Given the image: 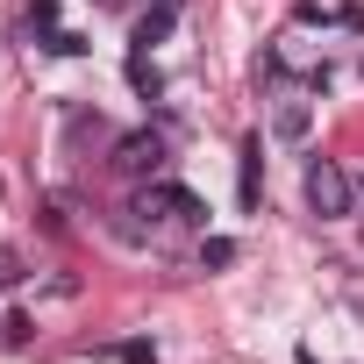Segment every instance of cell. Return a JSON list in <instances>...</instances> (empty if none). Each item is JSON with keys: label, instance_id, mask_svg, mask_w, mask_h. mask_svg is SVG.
<instances>
[{"label": "cell", "instance_id": "obj_1", "mask_svg": "<svg viewBox=\"0 0 364 364\" xmlns=\"http://www.w3.org/2000/svg\"><path fill=\"white\" fill-rule=\"evenodd\" d=\"M307 208H314L321 222H343V215L357 208V186H350V171H343L336 157H314V164H307Z\"/></svg>", "mask_w": 364, "mask_h": 364}, {"label": "cell", "instance_id": "obj_2", "mask_svg": "<svg viewBox=\"0 0 364 364\" xmlns=\"http://www.w3.org/2000/svg\"><path fill=\"white\" fill-rule=\"evenodd\" d=\"M136 215H164V222H193V229H208V200L200 193H186V186H150L143 200H136Z\"/></svg>", "mask_w": 364, "mask_h": 364}, {"label": "cell", "instance_id": "obj_3", "mask_svg": "<svg viewBox=\"0 0 364 364\" xmlns=\"http://www.w3.org/2000/svg\"><path fill=\"white\" fill-rule=\"evenodd\" d=\"M157 164H164V136L136 129V136L114 143V171H122V178H143V171H157Z\"/></svg>", "mask_w": 364, "mask_h": 364}, {"label": "cell", "instance_id": "obj_4", "mask_svg": "<svg viewBox=\"0 0 364 364\" xmlns=\"http://www.w3.org/2000/svg\"><path fill=\"white\" fill-rule=\"evenodd\" d=\"M178 15H186V0H157V8H143V15H136V50H150V43H164Z\"/></svg>", "mask_w": 364, "mask_h": 364}, {"label": "cell", "instance_id": "obj_5", "mask_svg": "<svg viewBox=\"0 0 364 364\" xmlns=\"http://www.w3.org/2000/svg\"><path fill=\"white\" fill-rule=\"evenodd\" d=\"M257 164H264V143H257V136H243V171H236L243 208H257Z\"/></svg>", "mask_w": 364, "mask_h": 364}, {"label": "cell", "instance_id": "obj_6", "mask_svg": "<svg viewBox=\"0 0 364 364\" xmlns=\"http://www.w3.org/2000/svg\"><path fill=\"white\" fill-rule=\"evenodd\" d=\"M307 122H314V107H307V100H279V122H272V129H279V143H300V136H307Z\"/></svg>", "mask_w": 364, "mask_h": 364}, {"label": "cell", "instance_id": "obj_7", "mask_svg": "<svg viewBox=\"0 0 364 364\" xmlns=\"http://www.w3.org/2000/svg\"><path fill=\"white\" fill-rule=\"evenodd\" d=\"M229 264H236V243L229 236H208L200 243V272H229Z\"/></svg>", "mask_w": 364, "mask_h": 364}, {"label": "cell", "instance_id": "obj_8", "mask_svg": "<svg viewBox=\"0 0 364 364\" xmlns=\"http://www.w3.org/2000/svg\"><path fill=\"white\" fill-rule=\"evenodd\" d=\"M129 86H136V93H157V65H150V58H143V50H136V58H129Z\"/></svg>", "mask_w": 364, "mask_h": 364}, {"label": "cell", "instance_id": "obj_9", "mask_svg": "<svg viewBox=\"0 0 364 364\" xmlns=\"http://www.w3.org/2000/svg\"><path fill=\"white\" fill-rule=\"evenodd\" d=\"M114 357H122V364H157V343H150V336H136V343H122Z\"/></svg>", "mask_w": 364, "mask_h": 364}, {"label": "cell", "instance_id": "obj_10", "mask_svg": "<svg viewBox=\"0 0 364 364\" xmlns=\"http://www.w3.org/2000/svg\"><path fill=\"white\" fill-rule=\"evenodd\" d=\"M50 50H58V58H79V50H86V36H72V29H50Z\"/></svg>", "mask_w": 364, "mask_h": 364}, {"label": "cell", "instance_id": "obj_11", "mask_svg": "<svg viewBox=\"0 0 364 364\" xmlns=\"http://www.w3.org/2000/svg\"><path fill=\"white\" fill-rule=\"evenodd\" d=\"M22 279H29V272H22V257H15V250H0V286H22Z\"/></svg>", "mask_w": 364, "mask_h": 364}, {"label": "cell", "instance_id": "obj_12", "mask_svg": "<svg viewBox=\"0 0 364 364\" xmlns=\"http://www.w3.org/2000/svg\"><path fill=\"white\" fill-rule=\"evenodd\" d=\"M29 22H36V29H50V22H58V0H29Z\"/></svg>", "mask_w": 364, "mask_h": 364}, {"label": "cell", "instance_id": "obj_13", "mask_svg": "<svg viewBox=\"0 0 364 364\" xmlns=\"http://www.w3.org/2000/svg\"><path fill=\"white\" fill-rule=\"evenodd\" d=\"M357 200H364V186H357Z\"/></svg>", "mask_w": 364, "mask_h": 364}]
</instances>
